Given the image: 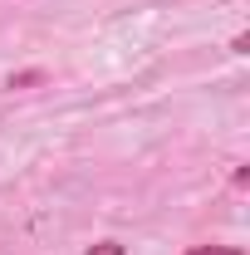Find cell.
Returning <instances> with one entry per match:
<instances>
[{
    "label": "cell",
    "mask_w": 250,
    "mask_h": 255,
    "mask_svg": "<svg viewBox=\"0 0 250 255\" xmlns=\"http://www.w3.org/2000/svg\"><path fill=\"white\" fill-rule=\"evenodd\" d=\"M187 255H246V251H236V246H191Z\"/></svg>",
    "instance_id": "1"
},
{
    "label": "cell",
    "mask_w": 250,
    "mask_h": 255,
    "mask_svg": "<svg viewBox=\"0 0 250 255\" xmlns=\"http://www.w3.org/2000/svg\"><path fill=\"white\" fill-rule=\"evenodd\" d=\"M89 255H123V246H118V241H103V246H94Z\"/></svg>",
    "instance_id": "2"
}]
</instances>
